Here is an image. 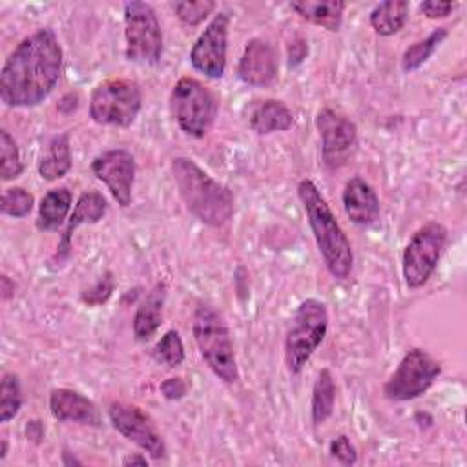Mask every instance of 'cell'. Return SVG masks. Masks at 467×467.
<instances>
[{
	"label": "cell",
	"instance_id": "obj_1",
	"mask_svg": "<svg viewBox=\"0 0 467 467\" xmlns=\"http://www.w3.org/2000/svg\"><path fill=\"white\" fill-rule=\"evenodd\" d=\"M62 73V47L51 27H42L9 53L0 71V100L9 108L38 106Z\"/></svg>",
	"mask_w": 467,
	"mask_h": 467
},
{
	"label": "cell",
	"instance_id": "obj_2",
	"mask_svg": "<svg viewBox=\"0 0 467 467\" xmlns=\"http://www.w3.org/2000/svg\"><path fill=\"white\" fill-rule=\"evenodd\" d=\"M171 173L186 210L195 219L213 228H221L232 219V192L210 177L195 161L190 157H175L171 161Z\"/></svg>",
	"mask_w": 467,
	"mask_h": 467
},
{
	"label": "cell",
	"instance_id": "obj_3",
	"mask_svg": "<svg viewBox=\"0 0 467 467\" xmlns=\"http://www.w3.org/2000/svg\"><path fill=\"white\" fill-rule=\"evenodd\" d=\"M297 197L306 213L312 235L323 263L332 277L347 279L354 266L352 244L339 226L336 215L327 204L325 197L310 179H303L297 184Z\"/></svg>",
	"mask_w": 467,
	"mask_h": 467
},
{
	"label": "cell",
	"instance_id": "obj_4",
	"mask_svg": "<svg viewBox=\"0 0 467 467\" xmlns=\"http://www.w3.org/2000/svg\"><path fill=\"white\" fill-rule=\"evenodd\" d=\"M192 332L208 368L223 383H235L239 379V368L234 341L223 316L210 305L201 303L193 312Z\"/></svg>",
	"mask_w": 467,
	"mask_h": 467
},
{
	"label": "cell",
	"instance_id": "obj_5",
	"mask_svg": "<svg viewBox=\"0 0 467 467\" xmlns=\"http://www.w3.org/2000/svg\"><path fill=\"white\" fill-rule=\"evenodd\" d=\"M328 330V310L319 299L301 301L285 337V363L290 374H299Z\"/></svg>",
	"mask_w": 467,
	"mask_h": 467
},
{
	"label": "cell",
	"instance_id": "obj_6",
	"mask_svg": "<svg viewBox=\"0 0 467 467\" xmlns=\"http://www.w3.org/2000/svg\"><path fill=\"white\" fill-rule=\"evenodd\" d=\"M170 111L181 131L201 139L212 130L219 111V102L201 80L193 77H181L170 93Z\"/></svg>",
	"mask_w": 467,
	"mask_h": 467
},
{
	"label": "cell",
	"instance_id": "obj_7",
	"mask_svg": "<svg viewBox=\"0 0 467 467\" xmlns=\"http://www.w3.org/2000/svg\"><path fill=\"white\" fill-rule=\"evenodd\" d=\"M142 108L140 88L128 78H108L89 97V117L102 126L128 128Z\"/></svg>",
	"mask_w": 467,
	"mask_h": 467
},
{
	"label": "cell",
	"instance_id": "obj_8",
	"mask_svg": "<svg viewBox=\"0 0 467 467\" xmlns=\"http://www.w3.org/2000/svg\"><path fill=\"white\" fill-rule=\"evenodd\" d=\"M126 58L142 66H155L162 57V29L155 9L148 2L124 4Z\"/></svg>",
	"mask_w": 467,
	"mask_h": 467
},
{
	"label": "cell",
	"instance_id": "obj_9",
	"mask_svg": "<svg viewBox=\"0 0 467 467\" xmlns=\"http://www.w3.org/2000/svg\"><path fill=\"white\" fill-rule=\"evenodd\" d=\"M447 243V228L438 221L420 226L401 255V272L407 288H421L434 274Z\"/></svg>",
	"mask_w": 467,
	"mask_h": 467
},
{
	"label": "cell",
	"instance_id": "obj_10",
	"mask_svg": "<svg viewBox=\"0 0 467 467\" xmlns=\"http://www.w3.org/2000/svg\"><path fill=\"white\" fill-rule=\"evenodd\" d=\"M441 374V365L423 348H410L383 385L390 401H409L425 394Z\"/></svg>",
	"mask_w": 467,
	"mask_h": 467
},
{
	"label": "cell",
	"instance_id": "obj_11",
	"mask_svg": "<svg viewBox=\"0 0 467 467\" xmlns=\"http://www.w3.org/2000/svg\"><path fill=\"white\" fill-rule=\"evenodd\" d=\"M316 128L321 137V159L328 170L345 166L358 146V128L345 115L323 108L316 115Z\"/></svg>",
	"mask_w": 467,
	"mask_h": 467
},
{
	"label": "cell",
	"instance_id": "obj_12",
	"mask_svg": "<svg viewBox=\"0 0 467 467\" xmlns=\"http://www.w3.org/2000/svg\"><path fill=\"white\" fill-rule=\"evenodd\" d=\"M108 416L117 432H120L128 441L135 443L153 460L166 456L164 440L153 423V420L137 405L113 401L108 407Z\"/></svg>",
	"mask_w": 467,
	"mask_h": 467
},
{
	"label": "cell",
	"instance_id": "obj_13",
	"mask_svg": "<svg viewBox=\"0 0 467 467\" xmlns=\"http://www.w3.org/2000/svg\"><path fill=\"white\" fill-rule=\"evenodd\" d=\"M230 16L224 11L213 15L190 51V64L208 78H223L226 71Z\"/></svg>",
	"mask_w": 467,
	"mask_h": 467
},
{
	"label": "cell",
	"instance_id": "obj_14",
	"mask_svg": "<svg viewBox=\"0 0 467 467\" xmlns=\"http://www.w3.org/2000/svg\"><path fill=\"white\" fill-rule=\"evenodd\" d=\"M93 175L106 184L111 197L119 206L131 204L133 182H135V157L124 148H113L91 161Z\"/></svg>",
	"mask_w": 467,
	"mask_h": 467
},
{
	"label": "cell",
	"instance_id": "obj_15",
	"mask_svg": "<svg viewBox=\"0 0 467 467\" xmlns=\"http://www.w3.org/2000/svg\"><path fill=\"white\" fill-rule=\"evenodd\" d=\"M279 60L275 47L265 38H252L237 66V77L243 84L254 88H268L275 82Z\"/></svg>",
	"mask_w": 467,
	"mask_h": 467
},
{
	"label": "cell",
	"instance_id": "obj_16",
	"mask_svg": "<svg viewBox=\"0 0 467 467\" xmlns=\"http://www.w3.org/2000/svg\"><path fill=\"white\" fill-rule=\"evenodd\" d=\"M49 410L58 421H71L91 427L100 425V412L97 405L73 389H53L49 394Z\"/></svg>",
	"mask_w": 467,
	"mask_h": 467
},
{
	"label": "cell",
	"instance_id": "obj_17",
	"mask_svg": "<svg viewBox=\"0 0 467 467\" xmlns=\"http://www.w3.org/2000/svg\"><path fill=\"white\" fill-rule=\"evenodd\" d=\"M341 201L347 217L358 226H368L379 217V197L361 177H352L345 182Z\"/></svg>",
	"mask_w": 467,
	"mask_h": 467
},
{
	"label": "cell",
	"instance_id": "obj_18",
	"mask_svg": "<svg viewBox=\"0 0 467 467\" xmlns=\"http://www.w3.org/2000/svg\"><path fill=\"white\" fill-rule=\"evenodd\" d=\"M108 212V202L104 199V195L97 190H89V192H84L77 204H75V210L64 228V234L58 241V248H57V254H55V259L58 261H64L69 252H71V237H73V232L82 226V224H93V223H99Z\"/></svg>",
	"mask_w": 467,
	"mask_h": 467
},
{
	"label": "cell",
	"instance_id": "obj_19",
	"mask_svg": "<svg viewBox=\"0 0 467 467\" xmlns=\"http://www.w3.org/2000/svg\"><path fill=\"white\" fill-rule=\"evenodd\" d=\"M246 120L252 131L257 135H270L275 131H286L294 126V113L277 99L254 100L246 108Z\"/></svg>",
	"mask_w": 467,
	"mask_h": 467
},
{
	"label": "cell",
	"instance_id": "obj_20",
	"mask_svg": "<svg viewBox=\"0 0 467 467\" xmlns=\"http://www.w3.org/2000/svg\"><path fill=\"white\" fill-rule=\"evenodd\" d=\"M166 301L164 283H157L151 292L139 303L133 316V336L137 341H148L155 336L162 323V308Z\"/></svg>",
	"mask_w": 467,
	"mask_h": 467
},
{
	"label": "cell",
	"instance_id": "obj_21",
	"mask_svg": "<svg viewBox=\"0 0 467 467\" xmlns=\"http://www.w3.org/2000/svg\"><path fill=\"white\" fill-rule=\"evenodd\" d=\"M347 4L339 0H294L290 9L296 11L303 20L316 24L330 33H337L343 22V11Z\"/></svg>",
	"mask_w": 467,
	"mask_h": 467
},
{
	"label": "cell",
	"instance_id": "obj_22",
	"mask_svg": "<svg viewBox=\"0 0 467 467\" xmlns=\"http://www.w3.org/2000/svg\"><path fill=\"white\" fill-rule=\"evenodd\" d=\"M71 166H73V155H71L69 133H58L49 140L47 150L38 162V175L44 181L51 182L64 177L71 170Z\"/></svg>",
	"mask_w": 467,
	"mask_h": 467
},
{
	"label": "cell",
	"instance_id": "obj_23",
	"mask_svg": "<svg viewBox=\"0 0 467 467\" xmlns=\"http://www.w3.org/2000/svg\"><path fill=\"white\" fill-rule=\"evenodd\" d=\"M73 195L67 188H53L49 190L38 206V219H36V228L42 232H53L58 230L64 223L66 217L71 210Z\"/></svg>",
	"mask_w": 467,
	"mask_h": 467
},
{
	"label": "cell",
	"instance_id": "obj_24",
	"mask_svg": "<svg viewBox=\"0 0 467 467\" xmlns=\"http://www.w3.org/2000/svg\"><path fill=\"white\" fill-rule=\"evenodd\" d=\"M407 18H409V2L405 0L381 2L368 15L372 29L381 36L396 35L400 29H403Z\"/></svg>",
	"mask_w": 467,
	"mask_h": 467
},
{
	"label": "cell",
	"instance_id": "obj_25",
	"mask_svg": "<svg viewBox=\"0 0 467 467\" xmlns=\"http://www.w3.org/2000/svg\"><path fill=\"white\" fill-rule=\"evenodd\" d=\"M334 403H336L334 376L328 368H321L314 381L312 400H310V418L316 427L323 425L332 416Z\"/></svg>",
	"mask_w": 467,
	"mask_h": 467
},
{
	"label": "cell",
	"instance_id": "obj_26",
	"mask_svg": "<svg viewBox=\"0 0 467 467\" xmlns=\"http://www.w3.org/2000/svg\"><path fill=\"white\" fill-rule=\"evenodd\" d=\"M445 38H447V29L438 27L423 40H418L412 46H409L401 55V69L405 73H412V71L420 69Z\"/></svg>",
	"mask_w": 467,
	"mask_h": 467
},
{
	"label": "cell",
	"instance_id": "obj_27",
	"mask_svg": "<svg viewBox=\"0 0 467 467\" xmlns=\"http://www.w3.org/2000/svg\"><path fill=\"white\" fill-rule=\"evenodd\" d=\"M22 407L20 378L15 372H5L0 381V421L13 420Z\"/></svg>",
	"mask_w": 467,
	"mask_h": 467
},
{
	"label": "cell",
	"instance_id": "obj_28",
	"mask_svg": "<svg viewBox=\"0 0 467 467\" xmlns=\"http://www.w3.org/2000/svg\"><path fill=\"white\" fill-rule=\"evenodd\" d=\"M153 359L168 368H175L182 365L184 361V345L177 330H168L164 336L155 343L153 350Z\"/></svg>",
	"mask_w": 467,
	"mask_h": 467
},
{
	"label": "cell",
	"instance_id": "obj_29",
	"mask_svg": "<svg viewBox=\"0 0 467 467\" xmlns=\"http://www.w3.org/2000/svg\"><path fill=\"white\" fill-rule=\"evenodd\" d=\"M24 164L20 161V151L16 140L7 130H0V177L2 181H11L20 177Z\"/></svg>",
	"mask_w": 467,
	"mask_h": 467
},
{
	"label": "cell",
	"instance_id": "obj_30",
	"mask_svg": "<svg viewBox=\"0 0 467 467\" xmlns=\"http://www.w3.org/2000/svg\"><path fill=\"white\" fill-rule=\"evenodd\" d=\"M33 204H35L33 193H29L22 186H11V188H5L2 193L0 212L2 215L22 219L29 215V212L33 210Z\"/></svg>",
	"mask_w": 467,
	"mask_h": 467
},
{
	"label": "cell",
	"instance_id": "obj_31",
	"mask_svg": "<svg viewBox=\"0 0 467 467\" xmlns=\"http://www.w3.org/2000/svg\"><path fill=\"white\" fill-rule=\"evenodd\" d=\"M215 2L212 0H201V2H177L173 4V11L177 18L188 26L201 24L208 15L213 13Z\"/></svg>",
	"mask_w": 467,
	"mask_h": 467
},
{
	"label": "cell",
	"instance_id": "obj_32",
	"mask_svg": "<svg viewBox=\"0 0 467 467\" xmlns=\"http://www.w3.org/2000/svg\"><path fill=\"white\" fill-rule=\"evenodd\" d=\"M330 454L343 465H354L358 462L356 447L345 434H339L330 441Z\"/></svg>",
	"mask_w": 467,
	"mask_h": 467
},
{
	"label": "cell",
	"instance_id": "obj_33",
	"mask_svg": "<svg viewBox=\"0 0 467 467\" xmlns=\"http://www.w3.org/2000/svg\"><path fill=\"white\" fill-rule=\"evenodd\" d=\"M113 292V277L111 274H106L102 279L97 281V285L82 294V301L88 305H100L104 303L109 294Z\"/></svg>",
	"mask_w": 467,
	"mask_h": 467
},
{
	"label": "cell",
	"instance_id": "obj_34",
	"mask_svg": "<svg viewBox=\"0 0 467 467\" xmlns=\"http://www.w3.org/2000/svg\"><path fill=\"white\" fill-rule=\"evenodd\" d=\"M456 7V4L452 2H436V0H427L420 4V11L427 16V18H445L452 13V9Z\"/></svg>",
	"mask_w": 467,
	"mask_h": 467
},
{
	"label": "cell",
	"instance_id": "obj_35",
	"mask_svg": "<svg viewBox=\"0 0 467 467\" xmlns=\"http://www.w3.org/2000/svg\"><path fill=\"white\" fill-rule=\"evenodd\" d=\"M161 392L166 400H181L188 392V385L182 378H168L161 383Z\"/></svg>",
	"mask_w": 467,
	"mask_h": 467
},
{
	"label": "cell",
	"instance_id": "obj_36",
	"mask_svg": "<svg viewBox=\"0 0 467 467\" xmlns=\"http://www.w3.org/2000/svg\"><path fill=\"white\" fill-rule=\"evenodd\" d=\"M306 53H308V42L303 40V38L294 40L292 46H290V62H288V64H290V66L299 64V62L306 57Z\"/></svg>",
	"mask_w": 467,
	"mask_h": 467
},
{
	"label": "cell",
	"instance_id": "obj_37",
	"mask_svg": "<svg viewBox=\"0 0 467 467\" xmlns=\"http://www.w3.org/2000/svg\"><path fill=\"white\" fill-rule=\"evenodd\" d=\"M26 434H27V438H31L35 443H38L40 438L44 436V429H42L40 421H36V420L27 421V425H26Z\"/></svg>",
	"mask_w": 467,
	"mask_h": 467
},
{
	"label": "cell",
	"instance_id": "obj_38",
	"mask_svg": "<svg viewBox=\"0 0 467 467\" xmlns=\"http://www.w3.org/2000/svg\"><path fill=\"white\" fill-rule=\"evenodd\" d=\"M122 465H148V460L142 454H130L122 460Z\"/></svg>",
	"mask_w": 467,
	"mask_h": 467
},
{
	"label": "cell",
	"instance_id": "obj_39",
	"mask_svg": "<svg viewBox=\"0 0 467 467\" xmlns=\"http://www.w3.org/2000/svg\"><path fill=\"white\" fill-rule=\"evenodd\" d=\"M7 285H9V277L7 275H2V292H4V299H7L9 297V288H7Z\"/></svg>",
	"mask_w": 467,
	"mask_h": 467
},
{
	"label": "cell",
	"instance_id": "obj_40",
	"mask_svg": "<svg viewBox=\"0 0 467 467\" xmlns=\"http://www.w3.org/2000/svg\"><path fill=\"white\" fill-rule=\"evenodd\" d=\"M7 456V440L2 438V451H0V460H4Z\"/></svg>",
	"mask_w": 467,
	"mask_h": 467
}]
</instances>
